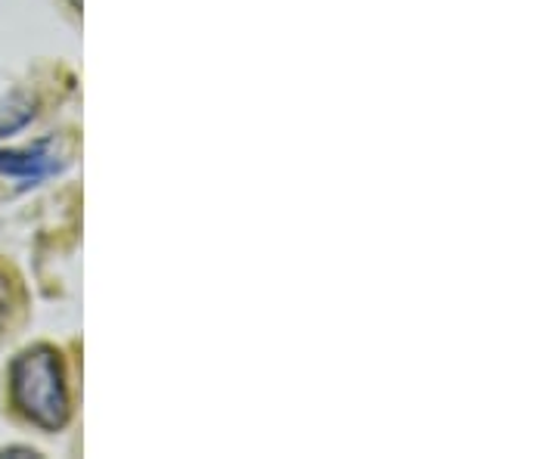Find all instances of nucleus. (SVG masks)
<instances>
[{
    "label": "nucleus",
    "mask_w": 559,
    "mask_h": 459,
    "mask_svg": "<svg viewBox=\"0 0 559 459\" xmlns=\"http://www.w3.org/2000/svg\"><path fill=\"white\" fill-rule=\"evenodd\" d=\"M22 311V289L16 277H10L0 267V333L13 323V317Z\"/></svg>",
    "instance_id": "7ed1b4c3"
},
{
    "label": "nucleus",
    "mask_w": 559,
    "mask_h": 459,
    "mask_svg": "<svg viewBox=\"0 0 559 459\" xmlns=\"http://www.w3.org/2000/svg\"><path fill=\"white\" fill-rule=\"evenodd\" d=\"M10 403L22 420L44 432H60L69 422V376L57 348L35 345L13 360Z\"/></svg>",
    "instance_id": "f257e3e1"
},
{
    "label": "nucleus",
    "mask_w": 559,
    "mask_h": 459,
    "mask_svg": "<svg viewBox=\"0 0 559 459\" xmlns=\"http://www.w3.org/2000/svg\"><path fill=\"white\" fill-rule=\"evenodd\" d=\"M53 168H57V159L50 153V143H40L35 149H25V153H0V171L13 174V178L38 180L50 174Z\"/></svg>",
    "instance_id": "f03ea898"
}]
</instances>
